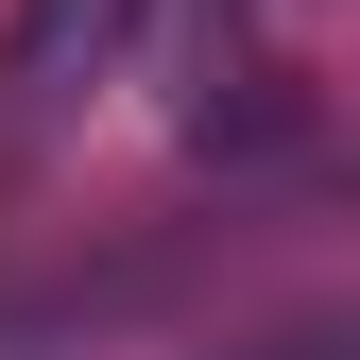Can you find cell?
Returning <instances> with one entry per match:
<instances>
[{"instance_id":"cell-1","label":"cell","mask_w":360,"mask_h":360,"mask_svg":"<svg viewBox=\"0 0 360 360\" xmlns=\"http://www.w3.org/2000/svg\"><path fill=\"white\" fill-rule=\"evenodd\" d=\"M138 34H155V0H18L0 18V120H69Z\"/></svg>"},{"instance_id":"cell-2","label":"cell","mask_w":360,"mask_h":360,"mask_svg":"<svg viewBox=\"0 0 360 360\" xmlns=\"http://www.w3.org/2000/svg\"><path fill=\"white\" fill-rule=\"evenodd\" d=\"M240 360H343V326H275V343H240Z\"/></svg>"}]
</instances>
